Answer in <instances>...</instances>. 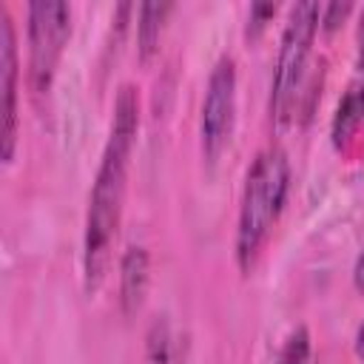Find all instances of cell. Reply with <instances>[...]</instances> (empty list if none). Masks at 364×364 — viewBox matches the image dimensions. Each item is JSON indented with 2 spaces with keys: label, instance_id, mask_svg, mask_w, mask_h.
Here are the masks:
<instances>
[{
  "label": "cell",
  "instance_id": "cell-14",
  "mask_svg": "<svg viewBox=\"0 0 364 364\" xmlns=\"http://www.w3.org/2000/svg\"><path fill=\"white\" fill-rule=\"evenodd\" d=\"M353 284H355L358 293H364V250H361L358 259H355V267H353Z\"/></svg>",
  "mask_w": 364,
  "mask_h": 364
},
{
  "label": "cell",
  "instance_id": "cell-10",
  "mask_svg": "<svg viewBox=\"0 0 364 364\" xmlns=\"http://www.w3.org/2000/svg\"><path fill=\"white\" fill-rule=\"evenodd\" d=\"M310 361V333L304 324H299L282 344L276 364H307Z\"/></svg>",
  "mask_w": 364,
  "mask_h": 364
},
{
  "label": "cell",
  "instance_id": "cell-9",
  "mask_svg": "<svg viewBox=\"0 0 364 364\" xmlns=\"http://www.w3.org/2000/svg\"><path fill=\"white\" fill-rule=\"evenodd\" d=\"M364 128V111H361V100H358V88H353L336 108L333 117V145L338 151H344L350 145V139Z\"/></svg>",
  "mask_w": 364,
  "mask_h": 364
},
{
  "label": "cell",
  "instance_id": "cell-16",
  "mask_svg": "<svg viewBox=\"0 0 364 364\" xmlns=\"http://www.w3.org/2000/svg\"><path fill=\"white\" fill-rule=\"evenodd\" d=\"M355 65H358V71L364 74V40H361V48H358V63H355Z\"/></svg>",
  "mask_w": 364,
  "mask_h": 364
},
{
  "label": "cell",
  "instance_id": "cell-8",
  "mask_svg": "<svg viewBox=\"0 0 364 364\" xmlns=\"http://www.w3.org/2000/svg\"><path fill=\"white\" fill-rule=\"evenodd\" d=\"M171 3H142L139 6V23H136V54L142 63H151L159 51L165 17L171 14Z\"/></svg>",
  "mask_w": 364,
  "mask_h": 364
},
{
  "label": "cell",
  "instance_id": "cell-2",
  "mask_svg": "<svg viewBox=\"0 0 364 364\" xmlns=\"http://www.w3.org/2000/svg\"><path fill=\"white\" fill-rule=\"evenodd\" d=\"M290 188V162L282 148H264L256 154L245 176L239 228H236V262L242 273H250Z\"/></svg>",
  "mask_w": 364,
  "mask_h": 364
},
{
  "label": "cell",
  "instance_id": "cell-7",
  "mask_svg": "<svg viewBox=\"0 0 364 364\" xmlns=\"http://www.w3.org/2000/svg\"><path fill=\"white\" fill-rule=\"evenodd\" d=\"M148 262L151 259L142 245H131L119 259V307L125 316H134L145 301L148 279H151Z\"/></svg>",
  "mask_w": 364,
  "mask_h": 364
},
{
  "label": "cell",
  "instance_id": "cell-6",
  "mask_svg": "<svg viewBox=\"0 0 364 364\" xmlns=\"http://www.w3.org/2000/svg\"><path fill=\"white\" fill-rule=\"evenodd\" d=\"M17 82H20V65H17V34L9 11H0V91H3V162H11L14 145H17Z\"/></svg>",
  "mask_w": 364,
  "mask_h": 364
},
{
  "label": "cell",
  "instance_id": "cell-5",
  "mask_svg": "<svg viewBox=\"0 0 364 364\" xmlns=\"http://www.w3.org/2000/svg\"><path fill=\"white\" fill-rule=\"evenodd\" d=\"M236 119V63L233 57H219L205 88L199 136H202V156L216 162L230 142Z\"/></svg>",
  "mask_w": 364,
  "mask_h": 364
},
{
  "label": "cell",
  "instance_id": "cell-11",
  "mask_svg": "<svg viewBox=\"0 0 364 364\" xmlns=\"http://www.w3.org/2000/svg\"><path fill=\"white\" fill-rule=\"evenodd\" d=\"M145 364H171V341H168V324L165 321H154L148 330Z\"/></svg>",
  "mask_w": 364,
  "mask_h": 364
},
{
  "label": "cell",
  "instance_id": "cell-4",
  "mask_svg": "<svg viewBox=\"0 0 364 364\" xmlns=\"http://www.w3.org/2000/svg\"><path fill=\"white\" fill-rule=\"evenodd\" d=\"M71 37V6L63 0H37L28 6V88L48 94L65 43Z\"/></svg>",
  "mask_w": 364,
  "mask_h": 364
},
{
  "label": "cell",
  "instance_id": "cell-13",
  "mask_svg": "<svg viewBox=\"0 0 364 364\" xmlns=\"http://www.w3.org/2000/svg\"><path fill=\"white\" fill-rule=\"evenodd\" d=\"M276 3H253L250 6V17H247V37L256 40L262 34V28L267 26V20L276 14Z\"/></svg>",
  "mask_w": 364,
  "mask_h": 364
},
{
  "label": "cell",
  "instance_id": "cell-3",
  "mask_svg": "<svg viewBox=\"0 0 364 364\" xmlns=\"http://www.w3.org/2000/svg\"><path fill=\"white\" fill-rule=\"evenodd\" d=\"M318 17H321V6L313 0H301L290 9V17L284 23L279 60L270 80V122L276 131H284L299 108L310 46L318 31Z\"/></svg>",
  "mask_w": 364,
  "mask_h": 364
},
{
  "label": "cell",
  "instance_id": "cell-17",
  "mask_svg": "<svg viewBox=\"0 0 364 364\" xmlns=\"http://www.w3.org/2000/svg\"><path fill=\"white\" fill-rule=\"evenodd\" d=\"M358 100H361V111H364V88H358Z\"/></svg>",
  "mask_w": 364,
  "mask_h": 364
},
{
  "label": "cell",
  "instance_id": "cell-1",
  "mask_svg": "<svg viewBox=\"0 0 364 364\" xmlns=\"http://www.w3.org/2000/svg\"><path fill=\"white\" fill-rule=\"evenodd\" d=\"M136 128H139V97L131 82H122L114 100L111 134H108V142L100 159V171L91 188V199H88V216H85L82 276H85L88 296H94L102 287L108 264H111V245L117 239L119 219H122L128 165H131Z\"/></svg>",
  "mask_w": 364,
  "mask_h": 364
},
{
  "label": "cell",
  "instance_id": "cell-12",
  "mask_svg": "<svg viewBox=\"0 0 364 364\" xmlns=\"http://www.w3.org/2000/svg\"><path fill=\"white\" fill-rule=\"evenodd\" d=\"M350 9H353V3H341V0H333V3H327V6H321V17H318V28L321 31H336L341 23H344V17L350 14Z\"/></svg>",
  "mask_w": 364,
  "mask_h": 364
},
{
  "label": "cell",
  "instance_id": "cell-15",
  "mask_svg": "<svg viewBox=\"0 0 364 364\" xmlns=\"http://www.w3.org/2000/svg\"><path fill=\"white\" fill-rule=\"evenodd\" d=\"M355 355L364 358V324H361L358 333H355Z\"/></svg>",
  "mask_w": 364,
  "mask_h": 364
}]
</instances>
